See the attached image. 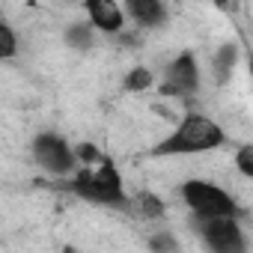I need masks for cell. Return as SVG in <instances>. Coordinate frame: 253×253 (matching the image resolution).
Here are the masks:
<instances>
[{
    "mask_svg": "<svg viewBox=\"0 0 253 253\" xmlns=\"http://www.w3.org/2000/svg\"><path fill=\"white\" fill-rule=\"evenodd\" d=\"M223 143V131H220V125L211 122L209 116H188L179 128L161 140L152 155L155 158H167V155H188V152H209V149H217Z\"/></svg>",
    "mask_w": 253,
    "mask_h": 253,
    "instance_id": "cell-1",
    "label": "cell"
},
{
    "mask_svg": "<svg viewBox=\"0 0 253 253\" xmlns=\"http://www.w3.org/2000/svg\"><path fill=\"white\" fill-rule=\"evenodd\" d=\"M72 191L84 200L92 203H107V206H122L125 194H122V176L116 173V167L110 161H104L98 170H84L75 176Z\"/></svg>",
    "mask_w": 253,
    "mask_h": 253,
    "instance_id": "cell-2",
    "label": "cell"
},
{
    "mask_svg": "<svg viewBox=\"0 0 253 253\" xmlns=\"http://www.w3.org/2000/svg\"><path fill=\"white\" fill-rule=\"evenodd\" d=\"M182 197L185 203L191 206L194 214H203V217H211V214H229V217H238V206L235 200L220 191L217 185L211 182H203V179H191L182 185Z\"/></svg>",
    "mask_w": 253,
    "mask_h": 253,
    "instance_id": "cell-3",
    "label": "cell"
},
{
    "mask_svg": "<svg viewBox=\"0 0 253 253\" xmlns=\"http://www.w3.org/2000/svg\"><path fill=\"white\" fill-rule=\"evenodd\" d=\"M197 220H200L203 238L211 250H217V253H241L244 250V238H241L235 217H229V214H211V217L197 214Z\"/></svg>",
    "mask_w": 253,
    "mask_h": 253,
    "instance_id": "cell-4",
    "label": "cell"
},
{
    "mask_svg": "<svg viewBox=\"0 0 253 253\" xmlns=\"http://www.w3.org/2000/svg\"><path fill=\"white\" fill-rule=\"evenodd\" d=\"M33 155H36V161L48 170V173H69L72 170V164H75V152L66 146V140L63 137H57V134H39L36 137V143H33Z\"/></svg>",
    "mask_w": 253,
    "mask_h": 253,
    "instance_id": "cell-5",
    "label": "cell"
},
{
    "mask_svg": "<svg viewBox=\"0 0 253 253\" xmlns=\"http://www.w3.org/2000/svg\"><path fill=\"white\" fill-rule=\"evenodd\" d=\"M200 84V72L194 63V54H179L170 66H167V78H164V92L170 95H182V92H194Z\"/></svg>",
    "mask_w": 253,
    "mask_h": 253,
    "instance_id": "cell-6",
    "label": "cell"
},
{
    "mask_svg": "<svg viewBox=\"0 0 253 253\" xmlns=\"http://www.w3.org/2000/svg\"><path fill=\"white\" fill-rule=\"evenodd\" d=\"M86 12H89L92 27H98V30H104V33L122 30L125 15H122V9H119L116 0H86Z\"/></svg>",
    "mask_w": 253,
    "mask_h": 253,
    "instance_id": "cell-7",
    "label": "cell"
},
{
    "mask_svg": "<svg viewBox=\"0 0 253 253\" xmlns=\"http://www.w3.org/2000/svg\"><path fill=\"white\" fill-rule=\"evenodd\" d=\"M125 9H128V15L143 27H155V24L164 21V3L161 0H125Z\"/></svg>",
    "mask_w": 253,
    "mask_h": 253,
    "instance_id": "cell-8",
    "label": "cell"
},
{
    "mask_svg": "<svg viewBox=\"0 0 253 253\" xmlns=\"http://www.w3.org/2000/svg\"><path fill=\"white\" fill-rule=\"evenodd\" d=\"M134 209H137L143 217H158V214H164V203H161L155 194H137V197H134Z\"/></svg>",
    "mask_w": 253,
    "mask_h": 253,
    "instance_id": "cell-9",
    "label": "cell"
},
{
    "mask_svg": "<svg viewBox=\"0 0 253 253\" xmlns=\"http://www.w3.org/2000/svg\"><path fill=\"white\" fill-rule=\"evenodd\" d=\"M235 57H238V48H235V45H223V48L217 51L214 69H217V78H220V81H226V75L232 72V66H235Z\"/></svg>",
    "mask_w": 253,
    "mask_h": 253,
    "instance_id": "cell-10",
    "label": "cell"
},
{
    "mask_svg": "<svg viewBox=\"0 0 253 253\" xmlns=\"http://www.w3.org/2000/svg\"><path fill=\"white\" fill-rule=\"evenodd\" d=\"M66 39H69L72 48H89L92 45V30L86 24H72L69 33H66Z\"/></svg>",
    "mask_w": 253,
    "mask_h": 253,
    "instance_id": "cell-11",
    "label": "cell"
},
{
    "mask_svg": "<svg viewBox=\"0 0 253 253\" xmlns=\"http://www.w3.org/2000/svg\"><path fill=\"white\" fill-rule=\"evenodd\" d=\"M125 86H128L131 92L149 89V86H152V72H149V69H134L128 78H125Z\"/></svg>",
    "mask_w": 253,
    "mask_h": 253,
    "instance_id": "cell-12",
    "label": "cell"
},
{
    "mask_svg": "<svg viewBox=\"0 0 253 253\" xmlns=\"http://www.w3.org/2000/svg\"><path fill=\"white\" fill-rule=\"evenodd\" d=\"M15 48H18V42H15V33L0 21V60H9V57H15Z\"/></svg>",
    "mask_w": 253,
    "mask_h": 253,
    "instance_id": "cell-13",
    "label": "cell"
},
{
    "mask_svg": "<svg viewBox=\"0 0 253 253\" xmlns=\"http://www.w3.org/2000/svg\"><path fill=\"white\" fill-rule=\"evenodd\" d=\"M235 161H238V170L250 179V176H253V146H241Z\"/></svg>",
    "mask_w": 253,
    "mask_h": 253,
    "instance_id": "cell-14",
    "label": "cell"
},
{
    "mask_svg": "<svg viewBox=\"0 0 253 253\" xmlns=\"http://www.w3.org/2000/svg\"><path fill=\"white\" fill-rule=\"evenodd\" d=\"M78 158H81V161H86V164H92V161H98L101 155H98V149H95V146H86V143H84V146L78 149Z\"/></svg>",
    "mask_w": 253,
    "mask_h": 253,
    "instance_id": "cell-15",
    "label": "cell"
},
{
    "mask_svg": "<svg viewBox=\"0 0 253 253\" xmlns=\"http://www.w3.org/2000/svg\"><path fill=\"white\" fill-rule=\"evenodd\" d=\"M152 247H155V250H173L176 244H173L170 238H152Z\"/></svg>",
    "mask_w": 253,
    "mask_h": 253,
    "instance_id": "cell-16",
    "label": "cell"
},
{
    "mask_svg": "<svg viewBox=\"0 0 253 253\" xmlns=\"http://www.w3.org/2000/svg\"><path fill=\"white\" fill-rule=\"evenodd\" d=\"M214 3H217L220 9H229V6H232V0H214Z\"/></svg>",
    "mask_w": 253,
    "mask_h": 253,
    "instance_id": "cell-17",
    "label": "cell"
}]
</instances>
